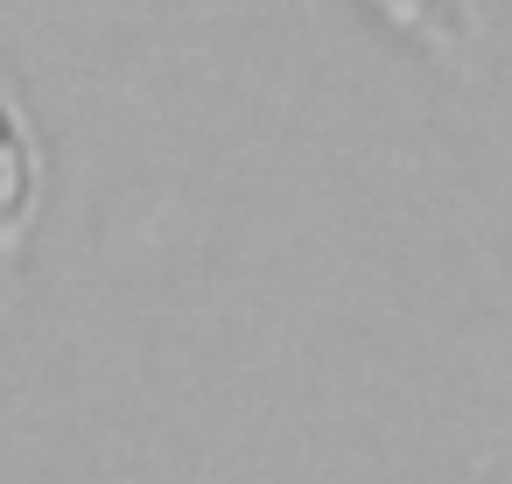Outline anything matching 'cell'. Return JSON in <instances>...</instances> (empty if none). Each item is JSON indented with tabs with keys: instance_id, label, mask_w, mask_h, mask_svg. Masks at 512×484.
<instances>
[{
	"instance_id": "1",
	"label": "cell",
	"mask_w": 512,
	"mask_h": 484,
	"mask_svg": "<svg viewBox=\"0 0 512 484\" xmlns=\"http://www.w3.org/2000/svg\"><path fill=\"white\" fill-rule=\"evenodd\" d=\"M22 197H29V148H22L15 113L0 106V225H8V218L22 211Z\"/></svg>"
}]
</instances>
